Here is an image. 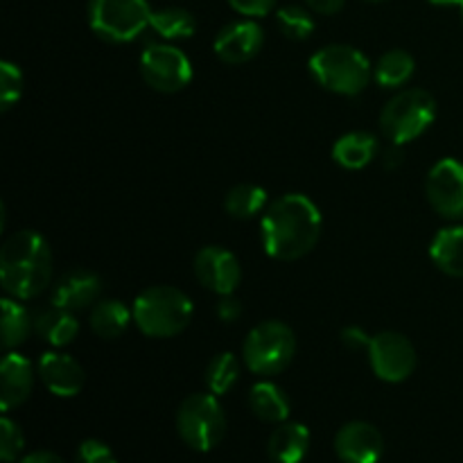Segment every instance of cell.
Segmentation results:
<instances>
[{
  "instance_id": "cell-1",
  "label": "cell",
  "mask_w": 463,
  "mask_h": 463,
  "mask_svg": "<svg viewBox=\"0 0 463 463\" xmlns=\"http://www.w3.org/2000/svg\"><path fill=\"white\" fill-rule=\"evenodd\" d=\"M262 247L276 260H298L321 238V213L306 194H283L262 215Z\"/></svg>"
},
{
  "instance_id": "cell-2",
  "label": "cell",
  "mask_w": 463,
  "mask_h": 463,
  "mask_svg": "<svg viewBox=\"0 0 463 463\" xmlns=\"http://www.w3.org/2000/svg\"><path fill=\"white\" fill-rule=\"evenodd\" d=\"M52 280V251L36 231H18L0 249V283L5 294L30 301L43 294Z\"/></svg>"
},
{
  "instance_id": "cell-3",
  "label": "cell",
  "mask_w": 463,
  "mask_h": 463,
  "mask_svg": "<svg viewBox=\"0 0 463 463\" xmlns=\"http://www.w3.org/2000/svg\"><path fill=\"white\" fill-rule=\"evenodd\" d=\"M134 324L152 339L176 337L190 326L194 306L185 292L172 285H154L136 297Z\"/></svg>"
},
{
  "instance_id": "cell-4",
  "label": "cell",
  "mask_w": 463,
  "mask_h": 463,
  "mask_svg": "<svg viewBox=\"0 0 463 463\" xmlns=\"http://www.w3.org/2000/svg\"><path fill=\"white\" fill-rule=\"evenodd\" d=\"M310 72L319 86L337 95H360L373 77V66L353 45L333 43L317 50L310 59Z\"/></svg>"
},
{
  "instance_id": "cell-5",
  "label": "cell",
  "mask_w": 463,
  "mask_h": 463,
  "mask_svg": "<svg viewBox=\"0 0 463 463\" xmlns=\"http://www.w3.org/2000/svg\"><path fill=\"white\" fill-rule=\"evenodd\" d=\"M437 118V99L423 89H405L393 95L380 113L383 134L393 145H407L423 136Z\"/></svg>"
},
{
  "instance_id": "cell-6",
  "label": "cell",
  "mask_w": 463,
  "mask_h": 463,
  "mask_svg": "<svg viewBox=\"0 0 463 463\" xmlns=\"http://www.w3.org/2000/svg\"><path fill=\"white\" fill-rule=\"evenodd\" d=\"M297 353L294 330L283 321H262L247 335L242 346L244 364L251 373L279 375L292 364Z\"/></svg>"
},
{
  "instance_id": "cell-7",
  "label": "cell",
  "mask_w": 463,
  "mask_h": 463,
  "mask_svg": "<svg viewBox=\"0 0 463 463\" xmlns=\"http://www.w3.org/2000/svg\"><path fill=\"white\" fill-rule=\"evenodd\" d=\"M176 430L188 448L211 452L226 434V414L215 393H193L176 411Z\"/></svg>"
},
{
  "instance_id": "cell-8",
  "label": "cell",
  "mask_w": 463,
  "mask_h": 463,
  "mask_svg": "<svg viewBox=\"0 0 463 463\" xmlns=\"http://www.w3.org/2000/svg\"><path fill=\"white\" fill-rule=\"evenodd\" d=\"M147 0H89L90 30L111 43H129L149 27Z\"/></svg>"
},
{
  "instance_id": "cell-9",
  "label": "cell",
  "mask_w": 463,
  "mask_h": 463,
  "mask_svg": "<svg viewBox=\"0 0 463 463\" xmlns=\"http://www.w3.org/2000/svg\"><path fill=\"white\" fill-rule=\"evenodd\" d=\"M143 80L158 93H179L193 81V63L184 50L154 43L140 54Z\"/></svg>"
},
{
  "instance_id": "cell-10",
  "label": "cell",
  "mask_w": 463,
  "mask_h": 463,
  "mask_svg": "<svg viewBox=\"0 0 463 463\" xmlns=\"http://www.w3.org/2000/svg\"><path fill=\"white\" fill-rule=\"evenodd\" d=\"M366 353H369L373 373L389 384L405 383L419 364L414 344L405 335L393 333V330H384L371 337V346Z\"/></svg>"
},
{
  "instance_id": "cell-11",
  "label": "cell",
  "mask_w": 463,
  "mask_h": 463,
  "mask_svg": "<svg viewBox=\"0 0 463 463\" xmlns=\"http://www.w3.org/2000/svg\"><path fill=\"white\" fill-rule=\"evenodd\" d=\"M425 193L434 211L446 220H463V163L441 158L428 172Z\"/></svg>"
},
{
  "instance_id": "cell-12",
  "label": "cell",
  "mask_w": 463,
  "mask_h": 463,
  "mask_svg": "<svg viewBox=\"0 0 463 463\" xmlns=\"http://www.w3.org/2000/svg\"><path fill=\"white\" fill-rule=\"evenodd\" d=\"M194 274L199 283L220 297H229L238 289L242 269H240L238 258L224 247H203L194 256Z\"/></svg>"
},
{
  "instance_id": "cell-13",
  "label": "cell",
  "mask_w": 463,
  "mask_h": 463,
  "mask_svg": "<svg viewBox=\"0 0 463 463\" xmlns=\"http://www.w3.org/2000/svg\"><path fill=\"white\" fill-rule=\"evenodd\" d=\"M262 45H265L262 27L251 18H244V21H233L222 27L213 48L222 61L238 66V63H247L258 57Z\"/></svg>"
},
{
  "instance_id": "cell-14",
  "label": "cell",
  "mask_w": 463,
  "mask_h": 463,
  "mask_svg": "<svg viewBox=\"0 0 463 463\" xmlns=\"http://www.w3.org/2000/svg\"><path fill=\"white\" fill-rule=\"evenodd\" d=\"M335 452L344 463H378L384 452V439L375 425L351 420L335 437Z\"/></svg>"
},
{
  "instance_id": "cell-15",
  "label": "cell",
  "mask_w": 463,
  "mask_h": 463,
  "mask_svg": "<svg viewBox=\"0 0 463 463\" xmlns=\"http://www.w3.org/2000/svg\"><path fill=\"white\" fill-rule=\"evenodd\" d=\"M39 378L50 393L59 398H72L84 389L86 375L80 362L66 353L50 351L39 360Z\"/></svg>"
},
{
  "instance_id": "cell-16",
  "label": "cell",
  "mask_w": 463,
  "mask_h": 463,
  "mask_svg": "<svg viewBox=\"0 0 463 463\" xmlns=\"http://www.w3.org/2000/svg\"><path fill=\"white\" fill-rule=\"evenodd\" d=\"M34 387V366L27 357L9 351L0 364V410H16L30 398Z\"/></svg>"
},
{
  "instance_id": "cell-17",
  "label": "cell",
  "mask_w": 463,
  "mask_h": 463,
  "mask_svg": "<svg viewBox=\"0 0 463 463\" xmlns=\"http://www.w3.org/2000/svg\"><path fill=\"white\" fill-rule=\"evenodd\" d=\"M102 294V280L98 274L89 269H75L63 274L52 288L54 306L66 307V310L77 312L86 310L89 306H95Z\"/></svg>"
},
{
  "instance_id": "cell-18",
  "label": "cell",
  "mask_w": 463,
  "mask_h": 463,
  "mask_svg": "<svg viewBox=\"0 0 463 463\" xmlns=\"http://www.w3.org/2000/svg\"><path fill=\"white\" fill-rule=\"evenodd\" d=\"M307 450H310V430L292 420L279 423L267 441V452L274 463H301Z\"/></svg>"
},
{
  "instance_id": "cell-19",
  "label": "cell",
  "mask_w": 463,
  "mask_h": 463,
  "mask_svg": "<svg viewBox=\"0 0 463 463\" xmlns=\"http://www.w3.org/2000/svg\"><path fill=\"white\" fill-rule=\"evenodd\" d=\"M34 328L50 346L66 348L71 346L77 339V335H80V321L75 319V315H72L71 310L50 303L48 307H43V310L36 315Z\"/></svg>"
},
{
  "instance_id": "cell-20",
  "label": "cell",
  "mask_w": 463,
  "mask_h": 463,
  "mask_svg": "<svg viewBox=\"0 0 463 463\" xmlns=\"http://www.w3.org/2000/svg\"><path fill=\"white\" fill-rule=\"evenodd\" d=\"M378 138L371 131H348L335 143L333 158L346 170H362L378 156Z\"/></svg>"
},
{
  "instance_id": "cell-21",
  "label": "cell",
  "mask_w": 463,
  "mask_h": 463,
  "mask_svg": "<svg viewBox=\"0 0 463 463\" xmlns=\"http://www.w3.org/2000/svg\"><path fill=\"white\" fill-rule=\"evenodd\" d=\"M249 405L251 411L265 423H285L289 419V398L279 384L262 380V383L253 384L249 392Z\"/></svg>"
},
{
  "instance_id": "cell-22",
  "label": "cell",
  "mask_w": 463,
  "mask_h": 463,
  "mask_svg": "<svg viewBox=\"0 0 463 463\" xmlns=\"http://www.w3.org/2000/svg\"><path fill=\"white\" fill-rule=\"evenodd\" d=\"M430 258L448 276L463 279V226H450L434 235Z\"/></svg>"
},
{
  "instance_id": "cell-23",
  "label": "cell",
  "mask_w": 463,
  "mask_h": 463,
  "mask_svg": "<svg viewBox=\"0 0 463 463\" xmlns=\"http://www.w3.org/2000/svg\"><path fill=\"white\" fill-rule=\"evenodd\" d=\"M134 321V312L118 298H104L90 307V328L99 339H118Z\"/></svg>"
},
{
  "instance_id": "cell-24",
  "label": "cell",
  "mask_w": 463,
  "mask_h": 463,
  "mask_svg": "<svg viewBox=\"0 0 463 463\" xmlns=\"http://www.w3.org/2000/svg\"><path fill=\"white\" fill-rule=\"evenodd\" d=\"M416 59L407 50H389L375 61L373 80L383 89H401L414 77Z\"/></svg>"
},
{
  "instance_id": "cell-25",
  "label": "cell",
  "mask_w": 463,
  "mask_h": 463,
  "mask_svg": "<svg viewBox=\"0 0 463 463\" xmlns=\"http://www.w3.org/2000/svg\"><path fill=\"white\" fill-rule=\"evenodd\" d=\"M0 328H3V348L5 351H14L21 344L27 342L32 328H34V319L27 312V307H23L18 303V298H3V321H0Z\"/></svg>"
},
{
  "instance_id": "cell-26",
  "label": "cell",
  "mask_w": 463,
  "mask_h": 463,
  "mask_svg": "<svg viewBox=\"0 0 463 463\" xmlns=\"http://www.w3.org/2000/svg\"><path fill=\"white\" fill-rule=\"evenodd\" d=\"M269 206V197L267 190L253 184H240L226 193L224 208L231 217L235 220H251V217L260 215Z\"/></svg>"
},
{
  "instance_id": "cell-27",
  "label": "cell",
  "mask_w": 463,
  "mask_h": 463,
  "mask_svg": "<svg viewBox=\"0 0 463 463\" xmlns=\"http://www.w3.org/2000/svg\"><path fill=\"white\" fill-rule=\"evenodd\" d=\"M149 27L156 32L158 36L167 41H181L190 39L197 30V21H194L193 14L188 9L181 7H163L152 12V21Z\"/></svg>"
},
{
  "instance_id": "cell-28",
  "label": "cell",
  "mask_w": 463,
  "mask_h": 463,
  "mask_svg": "<svg viewBox=\"0 0 463 463\" xmlns=\"http://www.w3.org/2000/svg\"><path fill=\"white\" fill-rule=\"evenodd\" d=\"M240 375V364L238 357L233 353H220V355L213 357L206 366V387L208 392L215 393V396H224L231 392L235 383H238Z\"/></svg>"
},
{
  "instance_id": "cell-29",
  "label": "cell",
  "mask_w": 463,
  "mask_h": 463,
  "mask_svg": "<svg viewBox=\"0 0 463 463\" xmlns=\"http://www.w3.org/2000/svg\"><path fill=\"white\" fill-rule=\"evenodd\" d=\"M276 21H279L280 32L292 41H306L315 32V18L301 5L280 7L279 14H276Z\"/></svg>"
},
{
  "instance_id": "cell-30",
  "label": "cell",
  "mask_w": 463,
  "mask_h": 463,
  "mask_svg": "<svg viewBox=\"0 0 463 463\" xmlns=\"http://www.w3.org/2000/svg\"><path fill=\"white\" fill-rule=\"evenodd\" d=\"M23 72L16 63L0 61V109L9 111L21 99Z\"/></svg>"
},
{
  "instance_id": "cell-31",
  "label": "cell",
  "mask_w": 463,
  "mask_h": 463,
  "mask_svg": "<svg viewBox=\"0 0 463 463\" xmlns=\"http://www.w3.org/2000/svg\"><path fill=\"white\" fill-rule=\"evenodd\" d=\"M25 439H23L21 428L12 419L3 416L0 419V459L5 463H14L23 452Z\"/></svg>"
},
{
  "instance_id": "cell-32",
  "label": "cell",
  "mask_w": 463,
  "mask_h": 463,
  "mask_svg": "<svg viewBox=\"0 0 463 463\" xmlns=\"http://www.w3.org/2000/svg\"><path fill=\"white\" fill-rule=\"evenodd\" d=\"M77 463H118L111 448L98 439H89L77 450Z\"/></svg>"
},
{
  "instance_id": "cell-33",
  "label": "cell",
  "mask_w": 463,
  "mask_h": 463,
  "mask_svg": "<svg viewBox=\"0 0 463 463\" xmlns=\"http://www.w3.org/2000/svg\"><path fill=\"white\" fill-rule=\"evenodd\" d=\"M231 7L247 18H260L274 9L276 0H229Z\"/></svg>"
},
{
  "instance_id": "cell-34",
  "label": "cell",
  "mask_w": 463,
  "mask_h": 463,
  "mask_svg": "<svg viewBox=\"0 0 463 463\" xmlns=\"http://www.w3.org/2000/svg\"><path fill=\"white\" fill-rule=\"evenodd\" d=\"M342 342L351 351H369L371 346V337L357 326H348V328L342 330Z\"/></svg>"
},
{
  "instance_id": "cell-35",
  "label": "cell",
  "mask_w": 463,
  "mask_h": 463,
  "mask_svg": "<svg viewBox=\"0 0 463 463\" xmlns=\"http://www.w3.org/2000/svg\"><path fill=\"white\" fill-rule=\"evenodd\" d=\"M215 312L224 324H233V321H238L242 317V303L238 298H233V294H229V297L220 298Z\"/></svg>"
},
{
  "instance_id": "cell-36",
  "label": "cell",
  "mask_w": 463,
  "mask_h": 463,
  "mask_svg": "<svg viewBox=\"0 0 463 463\" xmlns=\"http://www.w3.org/2000/svg\"><path fill=\"white\" fill-rule=\"evenodd\" d=\"M307 7L317 14H326V16H333L339 9L346 5V0H306Z\"/></svg>"
},
{
  "instance_id": "cell-37",
  "label": "cell",
  "mask_w": 463,
  "mask_h": 463,
  "mask_svg": "<svg viewBox=\"0 0 463 463\" xmlns=\"http://www.w3.org/2000/svg\"><path fill=\"white\" fill-rule=\"evenodd\" d=\"M18 463H66L61 459V457H57L54 452H48V450H39V452H32V455L23 457Z\"/></svg>"
},
{
  "instance_id": "cell-38",
  "label": "cell",
  "mask_w": 463,
  "mask_h": 463,
  "mask_svg": "<svg viewBox=\"0 0 463 463\" xmlns=\"http://www.w3.org/2000/svg\"><path fill=\"white\" fill-rule=\"evenodd\" d=\"M402 161V154H401V145H393L392 147V152L387 154V165L389 167H393V165H398V163Z\"/></svg>"
},
{
  "instance_id": "cell-39",
  "label": "cell",
  "mask_w": 463,
  "mask_h": 463,
  "mask_svg": "<svg viewBox=\"0 0 463 463\" xmlns=\"http://www.w3.org/2000/svg\"><path fill=\"white\" fill-rule=\"evenodd\" d=\"M428 3L437 5V7H450V5H461L463 0H428Z\"/></svg>"
},
{
  "instance_id": "cell-40",
  "label": "cell",
  "mask_w": 463,
  "mask_h": 463,
  "mask_svg": "<svg viewBox=\"0 0 463 463\" xmlns=\"http://www.w3.org/2000/svg\"><path fill=\"white\" fill-rule=\"evenodd\" d=\"M366 3H383V0H366Z\"/></svg>"
},
{
  "instance_id": "cell-41",
  "label": "cell",
  "mask_w": 463,
  "mask_h": 463,
  "mask_svg": "<svg viewBox=\"0 0 463 463\" xmlns=\"http://www.w3.org/2000/svg\"><path fill=\"white\" fill-rule=\"evenodd\" d=\"M461 16H463V3H461Z\"/></svg>"
}]
</instances>
